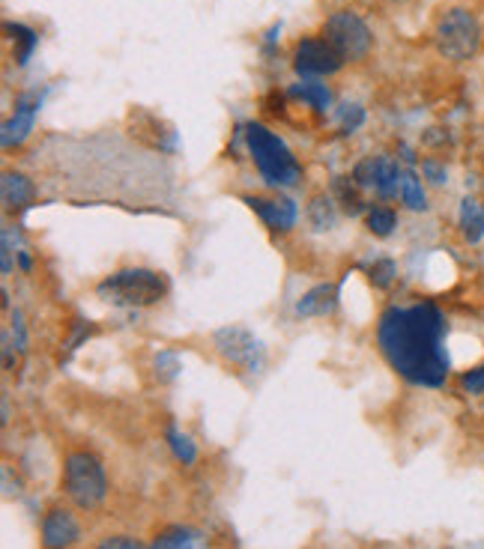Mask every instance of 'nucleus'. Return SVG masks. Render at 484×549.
Instances as JSON below:
<instances>
[{"instance_id":"obj_1","label":"nucleus","mask_w":484,"mask_h":549,"mask_svg":"<svg viewBox=\"0 0 484 549\" xmlns=\"http://www.w3.org/2000/svg\"><path fill=\"white\" fill-rule=\"evenodd\" d=\"M377 344L386 362L416 385L437 388L449 376L446 317L431 302L383 311Z\"/></svg>"},{"instance_id":"obj_2","label":"nucleus","mask_w":484,"mask_h":549,"mask_svg":"<svg viewBox=\"0 0 484 549\" xmlns=\"http://www.w3.org/2000/svg\"><path fill=\"white\" fill-rule=\"evenodd\" d=\"M242 135H245L248 153H251V159H254V165H257V171H260V177L266 183L290 188V185H296L302 180L299 162L293 159L290 147L278 135H272L260 123H245Z\"/></svg>"},{"instance_id":"obj_3","label":"nucleus","mask_w":484,"mask_h":549,"mask_svg":"<svg viewBox=\"0 0 484 549\" xmlns=\"http://www.w3.org/2000/svg\"><path fill=\"white\" fill-rule=\"evenodd\" d=\"M165 290H168L165 278L153 269H120L96 287L99 299L120 305V308L156 305L165 296Z\"/></svg>"},{"instance_id":"obj_4","label":"nucleus","mask_w":484,"mask_h":549,"mask_svg":"<svg viewBox=\"0 0 484 549\" xmlns=\"http://www.w3.org/2000/svg\"><path fill=\"white\" fill-rule=\"evenodd\" d=\"M63 490L78 508H84V511L99 508L108 496V481H105L102 463L87 451H72L63 460Z\"/></svg>"},{"instance_id":"obj_5","label":"nucleus","mask_w":484,"mask_h":549,"mask_svg":"<svg viewBox=\"0 0 484 549\" xmlns=\"http://www.w3.org/2000/svg\"><path fill=\"white\" fill-rule=\"evenodd\" d=\"M434 42L446 60L464 63V60L476 57V51L482 45V24L470 9L455 6L440 15V21L434 27Z\"/></svg>"},{"instance_id":"obj_6","label":"nucleus","mask_w":484,"mask_h":549,"mask_svg":"<svg viewBox=\"0 0 484 549\" xmlns=\"http://www.w3.org/2000/svg\"><path fill=\"white\" fill-rule=\"evenodd\" d=\"M323 39L341 54V60H362L368 51H371V30L368 24L350 12V9H341V12H332L323 24Z\"/></svg>"},{"instance_id":"obj_7","label":"nucleus","mask_w":484,"mask_h":549,"mask_svg":"<svg viewBox=\"0 0 484 549\" xmlns=\"http://www.w3.org/2000/svg\"><path fill=\"white\" fill-rule=\"evenodd\" d=\"M216 350L231 362L245 370H260L263 365V344L242 326H225L213 335Z\"/></svg>"},{"instance_id":"obj_8","label":"nucleus","mask_w":484,"mask_h":549,"mask_svg":"<svg viewBox=\"0 0 484 549\" xmlns=\"http://www.w3.org/2000/svg\"><path fill=\"white\" fill-rule=\"evenodd\" d=\"M293 66L302 78H320L335 75L344 66V60L326 39H302L293 51Z\"/></svg>"},{"instance_id":"obj_9","label":"nucleus","mask_w":484,"mask_h":549,"mask_svg":"<svg viewBox=\"0 0 484 549\" xmlns=\"http://www.w3.org/2000/svg\"><path fill=\"white\" fill-rule=\"evenodd\" d=\"M39 105H42V99H39L36 93L18 96L15 114L3 123V132H0V144H3L6 150H9V147H18V144L33 132V120H36V114H39Z\"/></svg>"},{"instance_id":"obj_10","label":"nucleus","mask_w":484,"mask_h":549,"mask_svg":"<svg viewBox=\"0 0 484 549\" xmlns=\"http://www.w3.org/2000/svg\"><path fill=\"white\" fill-rule=\"evenodd\" d=\"M81 529H78V520L63 511V508H54L45 514L42 520V547L45 549H69L78 541Z\"/></svg>"},{"instance_id":"obj_11","label":"nucleus","mask_w":484,"mask_h":549,"mask_svg":"<svg viewBox=\"0 0 484 549\" xmlns=\"http://www.w3.org/2000/svg\"><path fill=\"white\" fill-rule=\"evenodd\" d=\"M269 230H290L296 224V203L290 197H245Z\"/></svg>"},{"instance_id":"obj_12","label":"nucleus","mask_w":484,"mask_h":549,"mask_svg":"<svg viewBox=\"0 0 484 549\" xmlns=\"http://www.w3.org/2000/svg\"><path fill=\"white\" fill-rule=\"evenodd\" d=\"M335 308H338V287L335 284H317L296 302L299 317H326Z\"/></svg>"},{"instance_id":"obj_13","label":"nucleus","mask_w":484,"mask_h":549,"mask_svg":"<svg viewBox=\"0 0 484 549\" xmlns=\"http://www.w3.org/2000/svg\"><path fill=\"white\" fill-rule=\"evenodd\" d=\"M0 194H3V206L6 209H24V206L33 203L36 188H33V183L27 177H21V174H3Z\"/></svg>"},{"instance_id":"obj_14","label":"nucleus","mask_w":484,"mask_h":549,"mask_svg":"<svg viewBox=\"0 0 484 549\" xmlns=\"http://www.w3.org/2000/svg\"><path fill=\"white\" fill-rule=\"evenodd\" d=\"M461 233L470 245L484 239V203L476 197L461 200Z\"/></svg>"},{"instance_id":"obj_15","label":"nucleus","mask_w":484,"mask_h":549,"mask_svg":"<svg viewBox=\"0 0 484 549\" xmlns=\"http://www.w3.org/2000/svg\"><path fill=\"white\" fill-rule=\"evenodd\" d=\"M204 547V538L201 532L189 529V526H174V529H165L150 549H201Z\"/></svg>"},{"instance_id":"obj_16","label":"nucleus","mask_w":484,"mask_h":549,"mask_svg":"<svg viewBox=\"0 0 484 549\" xmlns=\"http://www.w3.org/2000/svg\"><path fill=\"white\" fill-rule=\"evenodd\" d=\"M287 96L308 102V105H311L314 111H320V114L332 105V93H329V87L320 84V81H299V84H293V87L287 90Z\"/></svg>"},{"instance_id":"obj_17","label":"nucleus","mask_w":484,"mask_h":549,"mask_svg":"<svg viewBox=\"0 0 484 549\" xmlns=\"http://www.w3.org/2000/svg\"><path fill=\"white\" fill-rule=\"evenodd\" d=\"M401 165L389 156H377V180H374V191L380 197H392L398 194V185H401Z\"/></svg>"},{"instance_id":"obj_18","label":"nucleus","mask_w":484,"mask_h":549,"mask_svg":"<svg viewBox=\"0 0 484 549\" xmlns=\"http://www.w3.org/2000/svg\"><path fill=\"white\" fill-rule=\"evenodd\" d=\"M398 194H401V200L410 206V209H416V212H422V209H428V197H425V188H422V180L413 174V171H404L401 174V185H398Z\"/></svg>"},{"instance_id":"obj_19","label":"nucleus","mask_w":484,"mask_h":549,"mask_svg":"<svg viewBox=\"0 0 484 549\" xmlns=\"http://www.w3.org/2000/svg\"><path fill=\"white\" fill-rule=\"evenodd\" d=\"M6 33L12 36V42H18L15 63H18V66H24V63H27V57L33 54V48H36V33H33L30 27H24V24H6Z\"/></svg>"},{"instance_id":"obj_20","label":"nucleus","mask_w":484,"mask_h":549,"mask_svg":"<svg viewBox=\"0 0 484 549\" xmlns=\"http://www.w3.org/2000/svg\"><path fill=\"white\" fill-rule=\"evenodd\" d=\"M398 227V215L392 212V209H386V206H374V209H368V230L374 233V236H389L392 230Z\"/></svg>"},{"instance_id":"obj_21","label":"nucleus","mask_w":484,"mask_h":549,"mask_svg":"<svg viewBox=\"0 0 484 549\" xmlns=\"http://www.w3.org/2000/svg\"><path fill=\"white\" fill-rule=\"evenodd\" d=\"M308 218H311V224L317 227V230H332V224H335V209H332V200L329 197H314L311 200V206H308Z\"/></svg>"},{"instance_id":"obj_22","label":"nucleus","mask_w":484,"mask_h":549,"mask_svg":"<svg viewBox=\"0 0 484 549\" xmlns=\"http://www.w3.org/2000/svg\"><path fill=\"white\" fill-rule=\"evenodd\" d=\"M168 439H171V448H174L177 460H183L186 466H192V463H195V457H198V451H195L192 439H189V436H183L177 427H171V430H168Z\"/></svg>"},{"instance_id":"obj_23","label":"nucleus","mask_w":484,"mask_h":549,"mask_svg":"<svg viewBox=\"0 0 484 549\" xmlns=\"http://www.w3.org/2000/svg\"><path fill=\"white\" fill-rule=\"evenodd\" d=\"M156 376L159 379H165V382H171L177 373H180V359H177V353H171V350H162L159 356H156Z\"/></svg>"},{"instance_id":"obj_24","label":"nucleus","mask_w":484,"mask_h":549,"mask_svg":"<svg viewBox=\"0 0 484 549\" xmlns=\"http://www.w3.org/2000/svg\"><path fill=\"white\" fill-rule=\"evenodd\" d=\"M338 123H341V132H356L362 123H365V111L359 108V105H341V111H338Z\"/></svg>"},{"instance_id":"obj_25","label":"nucleus","mask_w":484,"mask_h":549,"mask_svg":"<svg viewBox=\"0 0 484 549\" xmlns=\"http://www.w3.org/2000/svg\"><path fill=\"white\" fill-rule=\"evenodd\" d=\"M368 278H371L374 287L386 290V287L392 284V278H395V263H392V260H377V263L368 269Z\"/></svg>"},{"instance_id":"obj_26","label":"nucleus","mask_w":484,"mask_h":549,"mask_svg":"<svg viewBox=\"0 0 484 549\" xmlns=\"http://www.w3.org/2000/svg\"><path fill=\"white\" fill-rule=\"evenodd\" d=\"M374 180H377V159H362L356 168H353V183L359 188H374Z\"/></svg>"},{"instance_id":"obj_27","label":"nucleus","mask_w":484,"mask_h":549,"mask_svg":"<svg viewBox=\"0 0 484 549\" xmlns=\"http://www.w3.org/2000/svg\"><path fill=\"white\" fill-rule=\"evenodd\" d=\"M353 185H356V183H353ZM353 185L347 188V180H335V191H338V197H341L344 209H347L350 215H359V212L365 209V203L359 200V194L353 191Z\"/></svg>"},{"instance_id":"obj_28","label":"nucleus","mask_w":484,"mask_h":549,"mask_svg":"<svg viewBox=\"0 0 484 549\" xmlns=\"http://www.w3.org/2000/svg\"><path fill=\"white\" fill-rule=\"evenodd\" d=\"M461 388L467 394H484V365L473 367L461 376Z\"/></svg>"},{"instance_id":"obj_29","label":"nucleus","mask_w":484,"mask_h":549,"mask_svg":"<svg viewBox=\"0 0 484 549\" xmlns=\"http://www.w3.org/2000/svg\"><path fill=\"white\" fill-rule=\"evenodd\" d=\"M422 174H425V177H428L434 185H443L446 180H449L446 168H443V165H437V162H425V165H422Z\"/></svg>"},{"instance_id":"obj_30","label":"nucleus","mask_w":484,"mask_h":549,"mask_svg":"<svg viewBox=\"0 0 484 549\" xmlns=\"http://www.w3.org/2000/svg\"><path fill=\"white\" fill-rule=\"evenodd\" d=\"M99 549H144L138 541H129V538H108V541H102Z\"/></svg>"}]
</instances>
